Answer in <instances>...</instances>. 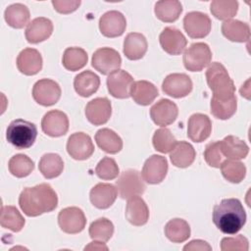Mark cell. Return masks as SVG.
Returning <instances> with one entry per match:
<instances>
[{"label": "cell", "mask_w": 251, "mask_h": 251, "mask_svg": "<svg viewBox=\"0 0 251 251\" xmlns=\"http://www.w3.org/2000/svg\"><path fill=\"white\" fill-rule=\"evenodd\" d=\"M19 205L27 217H37L56 209L58 196L47 183L25 187L20 194Z\"/></svg>", "instance_id": "6da1fadb"}, {"label": "cell", "mask_w": 251, "mask_h": 251, "mask_svg": "<svg viewBox=\"0 0 251 251\" xmlns=\"http://www.w3.org/2000/svg\"><path fill=\"white\" fill-rule=\"evenodd\" d=\"M213 222L226 234H235L246 223V213L236 198L224 199L214 206Z\"/></svg>", "instance_id": "7a4b0ae2"}, {"label": "cell", "mask_w": 251, "mask_h": 251, "mask_svg": "<svg viewBox=\"0 0 251 251\" xmlns=\"http://www.w3.org/2000/svg\"><path fill=\"white\" fill-rule=\"evenodd\" d=\"M206 79L213 92V97L219 100H227L234 96V83L223 64L212 63L206 71Z\"/></svg>", "instance_id": "3957f363"}, {"label": "cell", "mask_w": 251, "mask_h": 251, "mask_svg": "<svg viewBox=\"0 0 251 251\" xmlns=\"http://www.w3.org/2000/svg\"><path fill=\"white\" fill-rule=\"evenodd\" d=\"M37 136L36 126L28 121L17 119L11 122L6 130V138L17 149H26L33 145Z\"/></svg>", "instance_id": "277c9868"}, {"label": "cell", "mask_w": 251, "mask_h": 251, "mask_svg": "<svg viewBox=\"0 0 251 251\" xmlns=\"http://www.w3.org/2000/svg\"><path fill=\"white\" fill-rule=\"evenodd\" d=\"M212 60V52L208 44L204 42L192 43L183 54V65L190 72H200L207 67Z\"/></svg>", "instance_id": "5b68a950"}, {"label": "cell", "mask_w": 251, "mask_h": 251, "mask_svg": "<svg viewBox=\"0 0 251 251\" xmlns=\"http://www.w3.org/2000/svg\"><path fill=\"white\" fill-rule=\"evenodd\" d=\"M117 192L122 199H128L133 196L143 194L145 191V184L141 177V175L136 170H126L116 181Z\"/></svg>", "instance_id": "8992f818"}, {"label": "cell", "mask_w": 251, "mask_h": 251, "mask_svg": "<svg viewBox=\"0 0 251 251\" xmlns=\"http://www.w3.org/2000/svg\"><path fill=\"white\" fill-rule=\"evenodd\" d=\"M91 65L102 75H110L119 70L122 65V58L115 49L102 47L93 53Z\"/></svg>", "instance_id": "52a82bcc"}, {"label": "cell", "mask_w": 251, "mask_h": 251, "mask_svg": "<svg viewBox=\"0 0 251 251\" xmlns=\"http://www.w3.org/2000/svg\"><path fill=\"white\" fill-rule=\"evenodd\" d=\"M32 97L39 105L52 106L61 97V87L55 80L49 78L40 79L33 85Z\"/></svg>", "instance_id": "ba28073f"}, {"label": "cell", "mask_w": 251, "mask_h": 251, "mask_svg": "<svg viewBox=\"0 0 251 251\" xmlns=\"http://www.w3.org/2000/svg\"><path fill=\"white\" fill-rule=\"evenodd\" d=\"M58 224L64 232L75 234L84 229L86 219L81 209L77 207H67L60 211Z\"/></svg>", "instance_id": "9c48e42d"}, {"label": "cell", "mask_w": 251, "mask_h": 251, "mask_svg": "<svg viewBox=\"0 0 251 251\" xmlns=\"http://www.w3.org/2000/svg\"><path fill=\"white\" fill-rule=\"evenodd\" d=\"M183 27L191 38H203L211 31L212 23L207 14L189 12L184 16Z\"/></svg>", "instance_id": "30bf717a"}, {"label": "cell", "mask_w": 251, "mask_h": 251, "mask_svg": "<svg viewBox=\"0 0 251 251\" xmlns=\"http://www.w3.org/2000/svg\"><path fill=\"white\" fill-rule=\"evenodd\" d=\"M168 173V161L160 155L149 157L142 168L141 176L149 184H157L164 180Z\"/></svg>", "instance_id": "8fae6325"}, {"label": "cell", "mask_w": 251, "mask_h": 251, "mask_svg": "<svg viewBox=\"0 0 251 251\" xmlns=\"http://www.w3.org/2000/svg\"><path fill=\"white\" fill-rule=\"evenodd\" d=\"M67 151L75 160H86L94 152V145L90 136L84 132L73 133L67 142Z\"/></svg>", "instance_id": "7c38bea8"}, {"label": "cell", "mask_w": 251, "mask_h": 251, "mask_svg": "<svg viewBox=\"0 0 251 251\" xmlns=\"http://www.w3.org/2000/svg\"><path fill=\"white\" fill-rule=\"evenodd\" d=\"M41 128L45 134L51 137L63 136L69 129V119L62 111H49L42 118Z\"/></svg>", "instance_id": "4fadbf2b"}, {"label": "cell", "mask_w": 251, "mask_h": 251, "mask_svg": "<svg viewBox=\"0 0 251 251\" xmlns=\"http://www.w3.org/2000/svg\"><path fill=\"white\" fill-rule=\"evenodd\" d=\"M132 84L133 77L124 70H117L111 73L107 78V87L110 94L119 99H126L130 96Z\"/></svg>", "instance_id": "5bb4252c"}, {"label": "cell", "mask_w": 251, "mask_h": 251, "mask_svg": "<svg viewBox=\"0 0 251 251\" xmlns=\"http://www.w3.org/2000/svg\"><path fill=\"white\" fill-rule=\"evenodd\" d=\"M163 91L174 98L187 96L192 90V81L185 74H171L162 83Z\"/></svg>", "instance_id": "9a60e30c"}, {"label": "cell", "mask_w": 251, "mask_h": 251, "mask_svg": "<svg viewBox=\"0 0 251 251\" xmlns=\"http://www.w3.org/2000/svg\"><path fill=\"white\" fill-rule=\"evenodd\" d=\"M112 114L111 102L106 97H99L89 101L85 106V116L94 126L106 124Z\"/></svg>", "instance_id": "2e32d148"}, {"label": "cell", "mask_w": 251, "mask_h": 251, "mask_svg": "<svg viewBox=\"0 0 251 251\" xmlns=\"http://www.w3.org/2000/svg\"><path fill=\"white\" fill-rule=\"evenodd\" d=\"M159 40L163 50L170 55H179L187 44L182 32L174 26L165 27L159 36Z\"/></svg>", "instance_id": "e0dca14e"}, {"label": "cell", "mask_w": 251, "mask_h": 251, "mask_svg": "<svg viewBox=\"0 0 251 251\" xmlns=\"http://www.w3.org/2000/svg\"><path fill=\"white\" fill-rule=\"evenodd\" d=\"M126 27L125 16L119 11L106 12L99 20V29L106 37L121 36Z\"/></svg>", "instance_id": "ac0fdd59"}, {"label": "cell", "mask_w": 251, "mask_h": 251, "mask_svg": "<svg viewBox=\"0 0 251 251\" xmlns=\"http://www.w3.org/2000/svg\"><path fill=\"white\" fill-rule=\"evenodd\" d=\"M178 115V109L175 102L169 99H161L150 109L152 121L157 126H169L173 124Z\"/></svg>", "instance_id": "d6986e66"}, {"label": "cell", "mask_w": 251, "mask_h": 251, "mask_svg": "<svg viewBox=\"0 0 251 251\" xmlns=\"http://www.w3.org/2000/svg\"><path fill=\"white\" fill-rule=\"evenodd\" d=\"M212 131L210 118L204 114H193L187 124V136L194 142L200 143L206 140Z\"/></svg>", "instance_id": "ffe728a7"}, {"label": "cell", "mask_w": 251, "mask_h": 251, "mask_svg": "<svg viewBox=\"0 0 251 251\" xmlns=\"http://www.w3.org/2000/svg\"><path fill=\"white\" fill-rule=\"evenodd\" d=\"M52 22L47 18L39 17L28 23L25 34L27 42L36 44L49 38L52 34Z\"/></svg>", "instance_id": "44dd1931"}, {"label": "cell", "mask_w": 251, "mask_h": 251, "mask_svg": "<svg viewBox=\"0 0 251 251\" xmlns=\"http://www.w3.org/2000/svg\"><path fill=\"white\" fill-rule=\"evenodd\" d=\"M18 70L25 75H33L42 69L41 54L33 48H25L17 58Z\"/></svg>", "instance_id": "7402d4cb"}, {"label": "cell", "mask_w": 251, "mask_h": 251, "mask_svg": "<svg viewBox=\"0 0 251 251\" xmlns=\"http://www.w3.org/2000/svg\"><path fill=\"white\" fill-rule=\"evenodd\" d=\"M89 198L96 208L107 209L114 204L117 198V188L111 183H97L90 190Z\"/></svg>", "instance_id": "603a6c76"}, {"label": "cell", "mask_w": 251, "mask_h": 251, "mask_svg": "<svg viewBox=\"0 0 251 251\" xmlns=\"http://www.w3.org/2000/svg\"><path fill=\"white\" fill-rule=\"evenodd\" d=\"M126 218L133 226L145 225L149 219V209L145 201L139 196L128 198L126 207Z\"/></svg>", "instance_id": "cb8c5ba5"}, {"label": "cell", "mask_w": 251, "mask_h": 251, "mask_svg": "<svg viewBox=\"0 0 251 251\" xmlns=\"http://www.w3.org/2000/svg\"><path fill=\"white\" fill-rule=\"evenodd\" d=\"M147 48V40L143 34L130 32L124 40L123 52L129 60H139L145 55Z\"/></svg>", "instance_id": "d4e9b609"}, {"label": "cell", "mask_w": 251, "mask_h": 251, "mask_svg": "<svg viewBox=\"0 0 251 251\" xmlns=\"http://www.w3.org/2000/svg\"><path fill=\"white\" fill-rule=\"evenodd\" d=\"M100 85L99 76L91 71H84L75 75L74 87L75 92L82 97H89L94 94Z\"/></svg>", "instance_id": "484cf974"}, {"label": "cell", "mask_w": 251, "mask_h": 251, "mask_svg": "<svg viewBox=\"0 0 251 251\" xmlns=\"http://www.w3.org/2000/svg\"><path fill=\"white\" fill-rule=\"evenodd\" d=\"M220 146L223 155L231 160L244 159L249 152L248 145L234 135L226 136L220 141Z\"/></svg>", "instance_id": "4316f807"}, {"label": "cell", "mask_w": 251, "mask_h": 251, "mask_svg": "<svg viewBox=\"0 0 251 251\" xmlns=\"http://www.w3.org/2000/svg\"><path fill=\"white\" fill-rule=\"evenodd\" d=\"M158 95L159 93L157 87L147 80L135 81L130 88L131 98L134 100V102L142 106L151 104Z\"/></svg>", "instance_id": "83f0119b"}, {"label": "cell", "mask_w": 251, "mask_h": 251, "mask_svg": "<svg viewBox=\"0 0 251 251\" xmlns=\"http://www.w3.org/2000/svg\"><path fill=\"white\" fill-rule=\"evenodd\" d=\"M195 156L196 152L190 143L178 141L171 151L170 159L174 166L177 168H187L194 162Z\"/></svg>", "instance_id": "f1b7e54d"}, {"label": "cell", "mask_w": 251, "mask_h": 251, "mask_svg": "<svg viewBox=\"0 0 251 251\" xmlns=\"http://www.w3.org/2000/svg\"><path fill=\"white\" fill-rule=\"evenodd\" d=\"M222 32L225 37L234 42H245L250 38V27L248 24L237 20L226 21L222 25Z\"/></svg>", "instance_id": "f546056e"}, {"label": "cell", "mask_w": 251, "mask_h": 251, "mask_svg": "<svg viewBox=\"0 0 251 251\" xmlns=\"http://www.w3.org/2000/svg\"><path fill=\"white\" fill-rule=\"evenodd\" d=\"M95 141L99 148L109 154H117L123 148V140L114 130L101 128L95 134Z\"/></svg>", "instance_id": "4dcf8cb0"}, {"label": "cell", "mask_w": 251, "mask_h": 251, "mask_svg": "<svg viewBox=\"0 0 251 251\" xmlns=\"http://www.w3.org/2000/svg\"><path fill=\"white\" fill-rule=\"evenodd\" d=\"M4 18L8 25L11 27L23 28L25 25H28L30 14L25 5L22 3H15L6 8Z\"/></svg>", "instance_id": "1f68e13d"}, {"label": "cell", "mask_w": 251, "mask_h": 251, "mask_svg": "<svg viewBox=\"0 0 251 251\" xmlns=\"http://www.w3.org/2000/svg\"><path fill=\"white\" fill-rule=\"evenodd\" d=\"M165 235L169 240L175 243H181L190 236V226L182 219H173L169 221L164 228Z\"/></svg>", "instance_id": "d6a6232c"}, {"label": "cell", "mask_w": 251, "mask_h": 251, "mask_svg": "<svg viewBox=\"0 0 251 251\" xmlns=\"http://www.w3.org/2000/svg\"><path fill=\"white\" fill-rule=\"evenodd\" d=\"M38 169L45 178H54L62 174L64 170V162L60 155L56 153H47L41 157Z\"/></svg>", "instance_id": "836d02e7"}, {"label": "cell", "mask_w": 251, "mask_h": 251, "mask_svg": "<svg viewBox=\"0 0 251 251\" xmlns=\"http://www.w3.org/2000/svg\"><path fill=\"white\" fill-rule=\"evenodd\" d=\"M154 11L156 17L160 21L165 23H173L179 18L182 12V6L180 2L176 0L158 1L155 4Z\"/></svg>", "instance_id": "e575fe53"}, {"label": "cell", "mask_w": 251, "mask_h": 251, "mask_svg": "<svg viewBox=\"0 0 251 251\" xmlns=\"http://www.w3.org/2000/svg\"><path fill=\"white\" fill-rule=\"evenodd\" d=\"M88 61L85 50L79 47H69L65 50L62 63L66 70L75 72L82 69Z\"/></svg>", "instance_id": "d590c367"}, {"label": "cell", "mask_w": 251, "mask_h": 251, "mask_svg": "<svg viewBox=\"0 0 251 251\" xmlns=\"http://www.w3.org/2000/svg\"><path fill=\"white\" fill-rule=\"evenodd\" d=\"M25 219L14 206H3L1 210L0 224L2 227L9 228L12 231L18 232L25 226Z\"/></svg>", "instance_id": "8d00e7d4"}, {"label": "cell", "mask_w": 251, "mask_h": 251, "mask_svg": "<svg viewBox=\"0 0 251 251\" xmlns=\"http://www.w3.org/2000/svg\"><path fill=\"white\" fill-rule=\"evenodd\" d=\"M210 107L211 113L214 117L220 120H227L236 112V96L234 95L233 97L227 100H219L215 97H212Z\"/></svg>", "instance_id": "74e56055"}, {"label": "cell", "mask_w": 251, "mask_h": 251, "mask_svg": "<svg viewBox=\"0 0 251 251\" xmlns=\"http://www.w3.org/2000/svg\"><path fill=\"white\" fill-rule=\"evenodd\" d=\"M8 168L10 173L16 177H25L34 170V163L26 155L17 154L10 159Z\"/></svg>", "instance_id": "f35d334b"}, {"label": "cell", "mask_w": 251, "mask_h": 251, "mask_svg": "<svg viewBox=\"0 0 251 251\" xmlns=\"http://www.w3.org/2000/svg\"><path fill=\"white\" fill-rule=\"evenodd\" d=\"M213 16L222 21L233 18L238 10V2L234 0H215L210 5Z\"/></svg>", "instance_id": "ab89813d"}, {"label": "cell", "mask_w": 251, "mask_h": 251, "mask_svg": "<svg viewBox=\"0 0 251 251\" xmlns=\"http://www.w3.org/2000/svg\"><path fill=\"white\" fill-rule=\"evenodd\" d=\"M224 177L232 183H239L246 175V168L243 163L236 160H225L221 165Z\"/></svg>", "instance_id": "60d3db41"}, {"label": "cell", "mask_w": 251, "mask_h": 251, "mask_svg": "<svg viewBox=\"0 0 251 251\" xmlns=\"http://www.w3.org/2000/svg\"><path fill=\"white\" fill-rule=\"evenodd\" d=\"M88 232L92 239L106 242L114 233V225L106 218H99L91 223Z\"/></svg>", "instance_id": "b9f144b4"}, {"label": "cell", "mask_w": 251, "mask_h": 251, "mask_svg": "<svg viewBox=\"0 0 251 251\" xmlns=\"http://www.w3.org/2000/svg\"><path fill=\"white\" fill-rule=\"evenodd\" d=\"M152 141L154 148L161 153L171 152L177 142L172 131L166 127L157 129L153 135Z\"/></svg>", "instance_id": "7bdbcfd3"}, {"label": "cell", "mask_w": 251, "mask_h": 251, "mask_svg": "<svg viewBox=\"0 0 251 251\" xmlns=\"http://www.w3.org/2000/svg\"><path fill=\"white\" fill-rule=\"evenodd\" d=\"M120 173L119 167L116 161L110 157H104L99 161L95 168V174L101 179L110 180L118 176Z\"/></svg>", "instance_id": "ee69618b"}, {"label": "cell", "mask_w": 251, "mask_h": 251, "mask_svg": "<svg viewBox=\"0 0 251 251\" xmlns=\"http://www.w3.org/2000/svg\"><path fill=\"white\" fill-rule=\"evenodd\" d=\"M204 159L206 163L213 168H220L223 161L224 155L221 151L220 141L210 142L204 151Z\"/></svg>", "instance_id": "f6af8a7d"}, {"label": "cell", "mask_w": 251, "mask_h": 251, "mask_svg": "<svg viewBox=\"0 0 251 251\" xmlns=\"http://www.w3.org/2000/svg\"><path fill=\"white\" fill-rule=\"evenodd\" d=\"M248 248H249L248 239L242 234L236 235L235 237H225L221 241V249L223 251H230V250L247 251Z\"/></svg>", "instance_id": "bcb514c9"}, {"label": "cell", "mask_w": 251, "mask_h": 251, "mask_svg": "<svg viewBox=\"0 0 251 251\" xmlns=\"http://www.w3.org/2000/svg\"><path fill=\"white\" fill-rule=\"evenodd\" d=\"M54 9L61 14H70L75 12L80 5L79 0H54L52 1Z\"/></svg>", "instance_id": "7dc6e473"}, {"label": "cell", "mask_w": 251, "mask_h": 251, "mask_svg": "<svg viewBox=\"0 0 251 251\" xmlns=\"http://www.w3.org/2000/svg\"><path fill=\"white\" fill-rule=\"evenodd\" d=\"M184 251L187 250H207V251H211L212 247L204 240H200V239H195L190 241L188 244H186L183 247Z\"/></svg>", "instance_id": "c3c4849f"}, {"label": "cell", "mask_w": 251, "mask_h": 251, "mask_svg": "<svg viewBox=\"0 0 251 251\" xmlns=\"http://www.w3.org/2000/svg\"><path fill=\"white\" fill-rule=\"evenodd\" d=\"M93 249H94V250H102V249L107 250L108 247L105 246L104 244H102L101 242L93 241V242H90V244L87 245V246H85V248H84V250H93Z\"/></svg>", "instance_id": "681fc988"}]
</instances>
